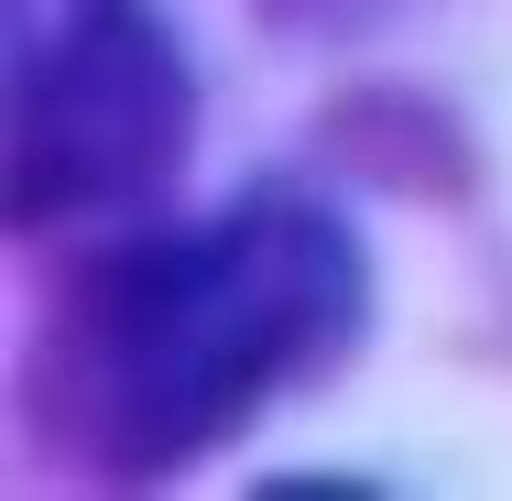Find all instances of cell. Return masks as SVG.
<instances>
[{
  "label": "cell",
  "mask_w": 512,
  "mask_h": 501,
  "mask_svg": "<svg viewBox=\"0 0 512 501\" xmlns=\"http://www.w3.org/2000/svg\"><path fill=\"white\" fill-rule=\"evenodd\" d=\"M360 305V240L316 197L262 186L99 251L33 360V414L99 480H164L327 371L360 338Z\"/></svg>",
  "instance_id": "6da1fadb"
},
{
  "label": "cell",
  "mask_w": 512,
  "mask_h": 501,
  "mask_svg": "<svg viewBox=\"0 0 512 501\" xmlns=\"http://www.w3.org/2000/svg\"><path fill=\"white\" fill-rule=\"evenodd\" d=\"M284 22H360V11H382V0H273Z\"/></svg>",
  "instance_id": "3957f363"
},
{
  "label": "cell",
  "mask_w": 512,
  "mask_h": 501,
  "mask_svg": "<svg viewBox=\"0 0 512 501\" xmlns=\"http://www.w3.org/2000/svg\"><path fill=\"white\" fill-rule=\"evenodd\" d=\"M11 229H77L109 207L153 197L186 164L197 88L175 33L142 0H11Z\"/></svg>",
  "instance_id": "7a4b0ae2"
}]
</instances>
